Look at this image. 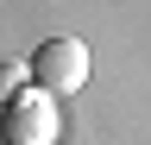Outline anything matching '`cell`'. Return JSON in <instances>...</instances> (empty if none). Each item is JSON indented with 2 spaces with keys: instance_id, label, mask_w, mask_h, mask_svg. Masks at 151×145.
<instances>
[{
  "instance_id": "obj_1",
  "label": "cell",
  "mask_w": 151,
  "mask_h": 145,
  "mask_svg": "<svg viewBox=\"0 0 151 145\" xmlns=\"http://www.w3.org/2000/svg\"><path fill=\"white\" fill-rule=\"evenodd\" d=\"M63 120H57V95L50 88H19L0 107V139L6 145H57Z\"/></svg>"
},
{
  "instance_id": "obj_2",
  "label": "cell",
  "mask_w": 151,
  "mask_h": 145,
  "mask_svg": "<svg viewBox=\"0 0 151 145\" xmlns=\"http://www.w3.org/2000/svg\"><path fill=\"white\" fill-rule=\"evenodd\" d=\"M32 82L50 95H76L88 88V44L82 38H44L32 50Z\"/></svg>"
},
{
  "instance_id": "obj_3",
  "label": "cell",
  "mask_w": 151,
  "mask_h": 145,
  "mask_svg": "<svg viewBox=\"0 0 151 145\" xmlns=\"http://www.w3.org/2000/svg\"><path fill=\"white\" fill-rule=\"evenodd\" d=\"M25 76H32V63H0V107L25 88Z\"/></svg>"
}]
</instances>
